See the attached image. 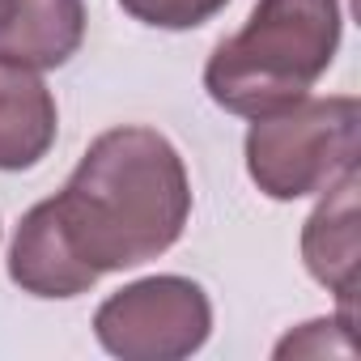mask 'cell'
Masks as SVG:
<instances>
[{"instance_id": "obj_1", "label": "cell", "mask_w": 361, "mask_h": 361, "mask_svg": "<svg viewBox=\"0 0 361 361\" xmlns=\"http://www.w3.org/2000/svg\"><path fill=\"white\" fill-rule=\"evenodd\" d=\"M68 251L102 281L166 255L192 217V178L157 128L102 132L47 200Z\"/></svg>"}, {"instance_id": "obj_2", "label": "cell", "mask_w": 361, "mask_h": 361, "mask_svg": "<svg viewBox=\"0 0 361 361\" xmlns=\"http://www.w3.org/2000/svg\"><path fill=\"white\" fill-rule=\"evenodd\" d=\"M340 0H259L247 26L213 47L204 90L230 115H272L314 90L340 51Z\"/></svg>"}, {"instance_id": "obj_3", "label": "cell", "mask_w": 361, "mask_h": 361, "mask_svg": "<svg viewBox=\"0 0 361 361\" xmlns=\"http://www.w3.org/2000/svg\"><path fill=\"white\" fill-rule=\"evenodd\" d=\"M361 106L353 94L298 98L247 128V174L268 200H302L357 170Z\"/></svg>"}, {"instance_id": "obj_4", "label": "cell", "mask_w": 361, "mask_h": 361, "mask_svg": "<svg viewBox=\"0 0 361 361\" xmlns=\"http://www.w3.org/2000/svg\"><path fill=\"white\" fill-rule=\"evenodd\" d=\"M94 336L119 361H178L209 344L213 302L188 276H145L98 306Z\"/></svg>"}, {"instance_id": "obj_5", "label": "cell", "mask_w": 361, "mask_h": 361, "mask_svg": "<svg viewBox=\"0 0 361 361\" xmlns=\"http://www.w3.org/2000/svg\"><path fill=\"white\" fill-rule=\"evenodd\" d=\"M357 196H361V178L348 170L336 178L331 188H323V200L302 226V259L306 272L336 293L340 314L357 319V264H361V217H357Z\"/></svg>"}, {"instance_id": "obj_6", "label": "cell", "mask_w": 361, "mask_h": 361, "mask_svg": "<svg viewBox=\"0 0 361 361\" xmlns=\"http://www.w3.org/2000/svg\"><path fill=\"white\" fill-rule=\"evenodd\" d=\"M85 43V0H0V60L64 68Z\"/></svg>"}, {"instance_id": "obj_7", "label": "cell", "mask_w": 361, "mask_h": 361, "mask_svg": "<svg viewBox=\"0 0 361 361\" xmlns=\"http://www.w3.org/2000/svg\"><path fill=\"white\" fill-rule=\"evenodd\" d=\"M60 132V111L39 68L0 60V170L39 166Z\"/></svg>"}, {"instance_id": "obj_8", "label": "cell", "mask_w": 361, "mask_h": 361, "mask_svg": "<svg viewBox=\"0 0 361 361\" xmlns=\"http://www.w3.org/2000/svg\"><path fill=\"white\" fill-rule=\"evenodd\" d=\"M9 281L22 293H35V298H77V293H85V289L98 285V276L68 251L60 226L51 221L47 200H39L22 217V226L13 234Z\"/></svg>"}, {"instance_id": "obj_9", "label": "cell", "mask_w": 361, "mask_h": 361, "mask_svg": "<svg viewBox=\"0 0 361 361\" xmlns=\"http://www.w3.org/2000/svg\"><path fill=\"white\" fill-rule=\"evenodd\" d=\"M353 323L348 314H331V319H310L302 323L298 331H289L272 353L285 361V357H353L357 353V340H353Z\"/></svg>"}, {"instance_id": "obj_10", "label": "cell", "mask_w": 361, "mask_h": 361, "mask_svg": "<svg viewBox=\"0 0 361 361\" xmlns=\"http://www.w3.org/2000/svg\"><path fill=\"white\" fill-rule=\"evenodd\" d=\"M230 0H119V9L153 30H196L213 22Z\"/></svg>"}]
</instances>
